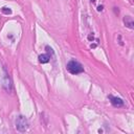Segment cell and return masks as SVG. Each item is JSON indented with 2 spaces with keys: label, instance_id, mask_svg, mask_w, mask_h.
Segmentation results:
<instances>
[{
  "label": "cell",
  "instance_id": "6da1fadb",
  "mask_svg": "<svg viewBox=\"0 0 134 134\" xmlns=\"http://www.w3.org/2000/svg\"><path fill=\"white\" fill-rule=\"evenodd\" d=\"M66 69H67V71H68L69 73L74 74V75L84 72V68H83L82 64L79 63L77 61H74V60H71V61H69V62L67 63Z\"/></svg>",
  "mask_w": 134,
  "mask_h": 134
},
{
  "label": "cell",
  "instance_id": "7a4b0ae2",
  "mask_svg": "<svg viewBox=\"0 0 134 134\" xmlns=\"http://www.w3.org/2000/svg\"><path fill=\"white\" fill-rule=\"evenodd\" d=\"M15 125H16V129L19 131V132H25L28 130L29 128V122L27 120V118L23 115H19L17 118H16V121H15Z\"/></svg>",
  "mask_w": 134,
  "mask_h": 134
},
{
  "label": "cell",
  "instance_id": "3957f363",
  "mask_svg": "<svg viewBox=\"0 0 134 134\" xmlns=\"http://www.w3.org/2000/svg\"><path fill=\"white\" fill-rule=\"evenodd\" d=\"M108 98L110 99V103L112 104V106L116 107V108H119V107H122L125 105L124 100L120 98V97H117V96H113V95H109Z\"/></svg>",
  "mask_w": 134,
  "mask_h": 134
},
{
  "label": "cell",
  "instance_id": "277c9868",
  "mask_svg": "<svg viewBox=\"0 0 134 134\" xmlns=\"http://www.w3.org/2000/svg\"><path fill=\"white\" fill-rule=\"evenodd\" d=\"M49 60H50V55L47 54V53H44V54H40L39 55V62L41 64H46V63L49 62Z\"/></svg>",
  "mask_w": 134,
  "mask_h": 134
},
{
  "label": "cell",
  "instance_id": "5b68a950",
  "mask_svg": "<svg viewBox=\"0 0 134 134\" xmlns=\"http://www.w3.org/2000/svg\"><path fill=\"white\" fill-rule=\"evenodd\" d=\"M124 23H125V25L127 26V27H129V28H133L134 26V22H133V20H132V18L130 17V16H127L126 18H124Z\"/></svg>",
  "mask_w": 134,
  "mask_h": 134
},
{
  "label": "cell",
  "instance_id": "8992f818",
  "mask_svg": "<svg viewBox=\"0 0 134 134\" xmlns=\"http://www.w3.org/2000/svg\"><path fill=\"white\" fill-rule=\"evenodd\" d=\"M1 12H2L3 14H5V15H9V14H12V9H10L9 7H6V6L2 7V8H1Z\"/></svg>",
  "mask_w": 134,
  "mask_h": 134
},
{
  "label": "cell",
  "instance_id": "52a82bcc",
  "mask_svg": "<svg viewBox=\"0 0 134 134\" xmlns=\"http://www.w3.org/2000/svg\"><path fill=\"white\" fill-rule=\"evenodd\" d=\"M103 9V6H98V10H102Z\"/></svg>",
  "mask_w": 134,
  "mask_h": 134
}]
</instances>
